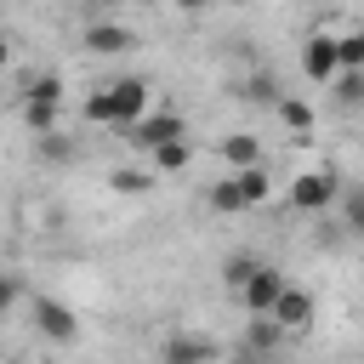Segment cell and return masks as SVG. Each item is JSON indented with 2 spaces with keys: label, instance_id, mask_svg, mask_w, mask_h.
I'll return each instance as SVG.
<instances>
[{
  "label": "cell",
  "instance_id": "cell-3",
  "mask_svg": "<svg viewBox=\"0 0 364 364\" xmlns=\"http://www.w3.org/2000/svg\"><path fill=\"white\" fill-rule=\"evenodd\" d=\"M301 74L313 85H336V74H341V34L336 28H318L301 40Z\"/></svg>",
  "mask_w": 364,
  "mask_h": 364
},
{
  "label": "cell",
  "instance_id": "cell-25",
  "mask_svg": "<svg viewBox=\"0 0 364 364\" xmlns=\"http://www.w3.org/2000/svg\"><path fill=\"white\" fill-rule=\"evenodd\" d=\"M11 307H17V279H11V273H0V318H6Z\"/></svg>",
  "mask_w": 364,
  "mask_h": 364
},
{
  "label": "cell",
  "instance_id": "cell-15",
  "mask_svg": "<svg viewBox=\"0 0 364 364\" xmlns=\"http://www.w3.org/2000/svg\"><path fill=\"white\" fill-rule=\"evenodd\" d=\"M108 188L114 193H148L154 188V171L148 165H119V171H108Z\"/></svg>",
  "mask_w": 364,
  "mask_h": 364
},
{
  "label": "cell",
  "instance_id": "cell-26",
  "mask_svg": "<svg viewBox=\"0 0 364 364\" xmlns=\"http://www.w3.org/2000/svg\"><path fill=\"white\" fill-rule=\"evenodd\" d=\"M6 63H11V40L0 34V68H6Z\"/></svg>",
  "mask_w": 364,
  "mask_h": 364
},
{
  "label": "cell",
  "instance_id": "cell-16",
  "mask_svg": "<svg viewBox=\"0 0 364 364\" xmlns=\"http://www.w3.org/2000/svg\"><path fill=\"white\" fill-rule=\"evenodd\" d=\"M34 154H40L46 165H68V159H74V142H68L63 131H40V136H34Z\"/></svg>",
  "mask_w": 364,
  "mask_h": 364
},
{
  "label": "cell",
  "instance_id": "cell-21",
  "mask_svg": "<svg viewBox=\"0 0 364 364\" xmlns=\"http://www.w3.org/2000/svg\"><path fill=\"white\" fill-rule=\"evenodd\" d=\"M336 102H347V108L364 102V68H341L336 74Z\"/></svg>",
  "mask_w": 364,
  "mask_h": 364
},
{
  "label": "cell",
  "instance_id": "cell-11",
  "mask_svg": "<svg viewBox=\"0 0 364 364\" xmlns=\"http://www.w3.org/2000/svg\"><path fill=\"white\" fill-rule=\"evenodd\" d=\"M216 154H222V165H228V171L262 165V142H256L250 131H233V136H222V142H216Z\"/></svg>",
  "mask_w": 364,
  "mask_h": 364
},
{
  "label": "cell",
  "instance_id": "cell-14",
  "mask_svg": "<svg viewBox=\"0 0 364 364\" xmlns=\"http://www.w3.org/2000/svg\"><path fill=\"white\" fill-rule=\"evenodd\" d=\"M245 341H250V353L262 358V353H273V347L284 341V330L273 324V313H250V336H245Z\"/></svg>",
  "mask_w": 364,
  "mask_h": 364
},
{
  "label": "cell",
  "instance_id": "cell-27",
  "mask_svg": "<svg viewBox=\"0 0 364 364\" xmlns=\"http://www.w3.org/2000/svg\"><path fill=\"white\" fill-rule=\"evenodd\" d=\"M176 6H188V11H199V6H210V0H176Z\"/></svg>",
  "mask_w": 364,
  "mask_h": 364
},
{
  "label": "cell",
  "instance_id": "cell-9",
  "mask_svg": "<svg viewBox=\"0 0 364 364\" xmlns=\"http://www.w3.org/2000/svg\"><path fill=\"white\" fill-rule=\"evenodd\" d=\"M165 364H216V341L199 330H176L165 336Z\"/></svg>",
  "mask_w": 364,
  "mask_h": 364
},
{
  "label": "cell",
  "instance_id": "cell-6",
  "mask_svg": "<svg viewBox=\"0 0 364 364\" xmlns=\"http://www.w3.org/2000/svg\"><path fill=\"white\" fill-rule=\"evenodd\" d=\"M34 330H40L46 341H57V347H74V341H80V318H74V307L57 301V296H34Z\"/></svg>",
  "mask_w": 364,
  "mask_h": 364
},
{
  "label": "cell",
  "instance_id": "cell-1",
  "mask_svg": "<svg viewBox=\"0 0 364 364\" xmlns=\"http://www.w3.org/2000/svg\"><path fill=\"white\" fill-rule=\"evenodd\" d=\"M148 108H154V85L136 80V74H125V80H114V85H102V91L85 97V119L91 125H108V131H125Z\"/></svg>",
  "mask_w": 364,
  "mask_h": 364
},
{
  "label": "cell",
  "instance_id": "cell-10",
  "mask_svg": "<svg viewBox=\"0 0 364 364\" xmlns=\"http://www.w3.org/2000/svg\"><path fill=\"white\" fill-rule=\"evenodd\" d=\"M273 114H279V125H284L296 142H307V136H313V125H318V114H313L301 97H279V102H273Z\"/></svg>",
  "mask_w": 364,
  "mask_h": 364
},
{
  "label": "cell",
  "instance_id": "cell-5",
  "mask_svg": "<svg viewBox=\"0 0 364 364\" xmlns=\"http://www.w3.org/2000/svg\"><path fill=\"white\" fill-rule=\"evenodd\" d=\"M313 318H318V301H313V290H301V284H284V290H279V301H273V324H279L284 336H307V330H313Z\"/></svg>",
  "mask_w": 364,
  "mask_h": 364
},
{
  "label": "cell",
  "instance_id": "cell-24",
  "mask_svg": "<svg viewBox=\"0 0 364 364\" xmlns=\"http://www.w3.org/2000/svg\"><path fill=\"white\" fill-rule=\"evenodd\" d=\"M245 97H256V102H279V97H284V91H279V85H273V80H267V74H256V80H250V91H245Z\"/></svg>",
  "mask_w": 364,
  "mask_h": 364
},
{
  "label": "cell",
  "instance_id": "cell-23",
  "mask_svg": "<svg viewBox=\"0 0 364 364\" xmlns=\"http://www.w3.org/2000/svg\"><path fill=\"white\" fill-rule=\"evenodd\" d=\"M341 216H347L353 233H364V182L358 188H341Z\"/></svg>",
  "mask_w": 364,
  "mask_h": 364
},
{
  "label": "cell",
  "instance_id": "cell-18",
  "mask_svg": "<svg viewBox=\"0 0 364 364\" xmlns=\"http://www.w3.org/2000/svg\"><path fill=\"white\" fill-rule=\"evenodd\" d=\"M210 210H222V216H239V210H245V193H239V182H233V176L210 182Z\"/></svg>",
  "mask_w": 364,
  "mask_h": 364
},
{
  "label": "cell",
  "instance_id": "cell-4",
  "mask_svg": "<svg viewBox=\"0 0 364 364\" xmlns=\"http://www.w3.org/2000/svg\"><path fill=\"white\" fill-rule=\"evenodd\" d=\"M171 136H188V119L182 114H171V108H148L142 119H131L125 125V142L136 148V154H154L159 142H171Z\"/></svg>",
  "mask_w": 364,
  "mask_h": 364
},
{
  "label": "cell",
  "instance_id": "cell-2",
  "mask_svg": "<svg viewBox=\"0 0 364 364\" xmlns=\"http://www.w3.org/2000/svg\"><path fill=\"white\" fill-rule=\"evenodd\" d=\"M336 199H341V176H336L330 165H307V171L290 176V205H296V210L318 216V210H330Z\"/></svg>",
  "mask_w": 364,
  "mask_h": 364
},
{
  "label": "cell",
  "instance_id": "cell-19",
  "mask_svg": "<svg viewBox=\"0 0 364 364\" xmlns=\"http://www.w3.org/2000/svg\"><path fill=\"white\" fill-rule=\"evenodd\" d=\"M23 97L28 102H63V80L57 74H28L23 80Z\"/></svg>",
  "mask_w": 364,
  "mask_h": 364
},
{
  "label": "cell",
  "instance_id": "cell-12",
  "mask_svg": "<svg viewBox=\"0 0 364 364\" xmlns=\"http://www.w3.org/2000/svg\"><path fill=\"white\" fill-rule=\"evenodd\" d=\"M148 159H154V165H148L154 176H176V171H188V165H193V142H188V136H171V142H159Z\"/></svg>",
  "mask_w": 364,
  "mask_h": 364
},
{
  "label": "cell",
  "instance_id": "cell-7",
  "mask_svg": "<svg viewBox=\"0 0 364 364\" xmlns=\"http://www.w3.org/2000/svg\"><path fill=\"white\" fill-rule=\"evenodd\" d=\"M284 284H290V279H284L273 262H262V267L245 279V290H239V307H245V313H273V301H279V290H284Z\"/></svg>",
  "mask_w": 364,
  "mask_h": 364
},
{
  "label": "cell",
  "instance_id": "cell-20",
  "mask_svg": "<svg viewBox=\"0 0 364 364\" xmlns=\"http://www.w3.org/2000/svg\"><path fill=\"white\" fill-rule=\"evenodd\" d=\"M23 125L40 136V131H57V102H28L23 97Z\"/></svg>",
  "mask_w": 364,
  "mask_h": 364
},
{
  "label": "cell",
  "instance_id": "cell-28",
  "mask_svg": "<svg viewBox=\"0 0 364 364\" xmlns=\"http://www.w3.org/2000/svg\"><path fill=\"white\" fill-rule=\"evenodd\" d=\"M136 6H165V0H136Z\"/></svg>",
  "mask_w": 364,
  "mask_h": 364
},
{
  "label": "cell",
  "instance_id": "cell-8",
  "mask_svg": "<svg viewBox=\"0 0 364 364\" xmlns=\"http://www.w3.org/2000/svg\"><path fill=\"white\" fill-rule=\"evenodd\" d=\"M142 40H136V28H125V23H85V51H97V57H125V51H136Z\"/></svg>",
  "mask_w": 364,
  "mask_h": 364
},
{
  "label": "cell",
  "instance_id": "cell-13",
  "mask_svg": "<svg viewBox=\"0 0 364 364\" xmlns=\"http://www.w3.org/2000/svg\"><path fill=\"white\" fill-rule=\"evenodd\" d=\"M228 176L239 182L245 210H256V205H267V199H273V171H267V165H245V171H228Z\"/></svg>",
  "mask_w": 364,
  "mask_h": 364
},
{
  "label": "cell",
  "instance_id": "cell-17",
  "mask_svg": "<svg viewBox=\"0 0 364 364\" xmlns=\"http://www.w3.org/2000/svg\"><path fill=\"white\" fill-rule=\"evenodd\" d=\"M256 267H262V256H245V250H239V256H228V262H222V284H228V296H239V290H245V279H250Z\"/></svg>",
  "mask_w": 364,
  "mask_h": 364
},
{
  "label": "cell",
  "instance_id": "cell-22",
  "mask_svg": "<svg viewBox=\"0 0 364 364\" xmlns=\"http://www.w3.org/2000/svg\"><path fill=\"white\" fill-rule=\"evenodd\" d=\"M341 68H364V23L341 28Z\"/></svg>",
  "mask_w": 364,
  "mask_h": 364
}]
</instances>
